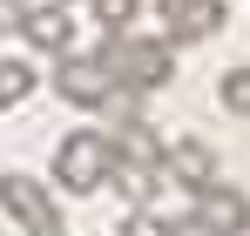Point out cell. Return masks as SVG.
I'll use <instances>...</instances> for the list:
<instances>
[{
  "label": "cell",
  "instance_id": "obj_19",
  "mask_svg": "<svg viewBox=\"0 0 250 236\" xmlns=\"http://www.w3.org/2000/svg\"><path fill=\"white\" fill-rule=\"evenodd\" d=\"M0 236H7V230H0Z\"/></svg>",
  "mask_w": 250,
  "mask_h": 236
},
{
  "label": "cell",
  "instance_id": "obj_4",
  "mask_svg": "<svg viewBox=\"0 0 250 236\" xmlns=\"http://www.w3.org/2000/svg\"><path fill=\"white\" fill-rule=\"evenodd\" d=\"M156 20H163V40H209L223 34L230 7L223 0H156Z\"/></svg>",
  "mask_w": 250,
  "mask_h": 236
},
{
  "label": "cell",
  "instance_id": "obj_10",
  "mask_svg": "<svg viewBox=\"0 0 250 236\" xmlns=\"http://www.w3.org/2000/svg\"><path fill=\"white\" fill-rule=\"evenodd\" d=\"M156 176L163 169H149V162H128V156H115V169H108V189L128 202V209H149V196H156Z\"/></svg>",
  "mask_w": 250,
  "mask_h": 236
},
{
  "label": "cell",
  "instance_id": "obj_15",
  "mask_svg": "<svg viewBox=\"0 0 250 236\" xmlns=\"http://www.w3.org/2000/svg\"><path fill=\"white\" fill-rule=\"evenodd\" d=\"M27 27V0H0V34H21Z\"/></svg>",
  "mask_w": 250,
  "mask_h": 236
},
{
  "label": "cell",
  "instance_id": "obj_3",
  "mask_svg": "<svg viewBox=\"0 0 250 236\" xmlns=\"http://www.w3.org/2000/svg\"><path fill=\"white\" fill-rule=\"evenodd\" d=\"M54 95L75 101V108H108L115 101V75L102 54H61L54 61Z\"/></svg>",
  "mask_w": 250,
  "mask_h": 236
},
{
  "label": "cell",
  "instance_id": "obj_9",
  "mask_svg": "<svg viewBox=\"0 0 250 236\" xmlns=\"http://www.w3.org/2000/svg\"><path fill=\"white\" fill-rule=\"evenodd\" d=\"M108 135H115V156L163 169V149H169V142H163V135H156V128H149L142 115H115V128H108Z\"/></svg>",
  "mask_w": 250,
  "mask_h": 236
},
{
  "label": "cell",
  "instance_id": "obj_7",
  "mask_svg": "<svg viewBox=\"0 0 250 236\" xmlns=\"http://www.w3.org/2000/svg\"><path fill=\"white\" fill-rule=\"evenodd\" d=\"M21 40L34 47V54H75V14L61 7V0H47V7H27V27H21Z\"/></svg>",
  "mask_w": 250,
  "mask_h": 236
},
{
  "label": "cell",
  "instance_id": "obj_1",
  "mask_svg": "<svg viewBox=\"0 0 250 236\" xmlns=\"http://www.w3.org/2000/svg\"><path fill=\"white\" fill-rule=\"evenodd\" d=\"M95 54L108 61L115 95H156V88H169V81H176V54H169V40H149V34H108Z\"/></svg>",
  "mask_w": 250,
  "mask_h": 236
},
{
  "label": "cell",
  "instance_id": "obj_8",
  "mask_svg": "<svg viewBox=\"0 0 250 236\" xmlns=\"http://www.w3.org/2000/svg\"><path fill=\"white\" fill-rule=\"evenodd\" d=\"M196 216H203L216 236H244L250 230V196L230 189V182H209V189H196Z\"/></svg>",
  "mask_w": 250,
  "mask_h": 236
},
{
  "label": "cell",
  "instance_id": "obj_14",
  "mask_svg": "<svg viewBox=\"0 0 250 236\" xmlns=\"http://www.w3.org/2000/svg\"><path fill=\"white\" fill-rule=\"evenodd\" d=\"M122 236H169V216H149V209H135L122 223Z\"/></svg>",
  "mask_w": 250,
  "mask_h": 236
},
{
  "label": "cell",
  "instance_id": "obj_11",
  "mask_svg": "<svg viewBox=\"0 0 250 236\" xmlns=\"http://www.w3.org/2000/svg\"><path fill=\"white\" fill-rule=\"evenodd\" d=\"M34 88H41L34 61H21V54H0V108H21Z\"/></svg>",
  "mask_w": 250,
  "mask_h": 236
},
{
  "label": "cell",
  "instance_id": "obj_6",
  "mask_svg": "<svg viewBox=\"0 0 250 236\" xmlns=\"http://www.w3.org/2000/svg\"><path fill=\"white\" fill-rule=\"evenodd\" d=\"M163 176H169V182H183L189 196H196V189H209V182H216V156H209V142H203V135H169Z\"/></svg>",
  "mask_w": 250,
  "mask_h": 236
},
{
  "label": "cell",
  "instance_id": "obj_18",
  "mask_svg": "<svg viewBox=\"0 0 250 236\" xmlns=\"http://www.w3.org/2000/svg\"><path fill=\"white\" fill-rule=\"evenodd\" d=\"M61 7H68V0H61Z\"/></svg>",
  "mask_w": 250,
  "mask_h": 236
},
{
  "label": "cell",
  "instance_id": "obj_5",
  "mask_svg": "<svg viewBox=\"0 0 250 236\" xmlns=\"http://www.w3.org/2000/svg\"><path fill=\"white\" fill-rule=\"evenodd\" d=\"M0 209H7L14 223H27V236L61 223V216H54V196H47L34 176H21V169H7V176H0Z\"/></svg>",
  "mask_w": 250,
  "mask_h": 236
},
{
  "label": "cell",
  "instance_id": "obj_12",
  "mask_svg": "<svg viewBox=\"0 0 250 236\" xmlns=\"http://www.w3.org/2000/svg\"><path fill=\"white\" fill-rule=\"evenodd\" d=\"M216 101H223L230 115H244V121H250V68H230V75L216 81Z\"/></svg>",
  "mask_w": 250,
  "mask_h": 236
},
{
  "label": "cell",
  "instance_id": "obj_17",
  "mask_svg": "<svg viewBox=\"0 0 250 236\" xmlns=\"http://www.w3.org/2000/svg\"><path fill=\"white\" fill-rule=\"evenodd\" d=\"M34 236H68V230H61V223H54V230H34Z\"/></svg>",
  "mask_w": 250,
  "mask_h": 236
},
{
  "label": "cell",
  "instance_id": "obj_16",
  "mask_svg": "<svg viewBox=\"0 0 250 236\" xmlns=\"http://www.w3.org/2000/svg\"><path fill=\"white\" fill-rule=\"evenodd\" d=\"M169 236H216V230H209L203 216H196V209H189V216H169Z\"/></svg>",
  "mask_w": 250,
  "mask_h": 236
},
{
  "label": "cell",
  "instance_id": "obj_2",
  "mask_svg": "<svg viewBox=\"0 0 250 236\" xmlns=\"http://www.w3.org/2000/svg\"><path fill=\"white\" fill-rule=\"evenodd\" d=\"M108 169H115V135L108 128H75L54 142V182L68 196H95L108 189Z\"/></svg>",
  "mask_w": 250,
  "mask_h": 236
},
{
  "label": "cell",
  "instance_id": "obj_13",
  "mask_svg": "<svg viewBox=\"0 0 250 236\" xmlns=\"http://www.w3.org/2000/svg\"><path fill=\"white\" fill-rule=\"evenodd\" d=\"M88 7H95V20H102L108 34H128V20H135L142 0H88Z\"/></svg>",
  "mask_w": 250,
  "mask_h": 236
}]
</instances>
